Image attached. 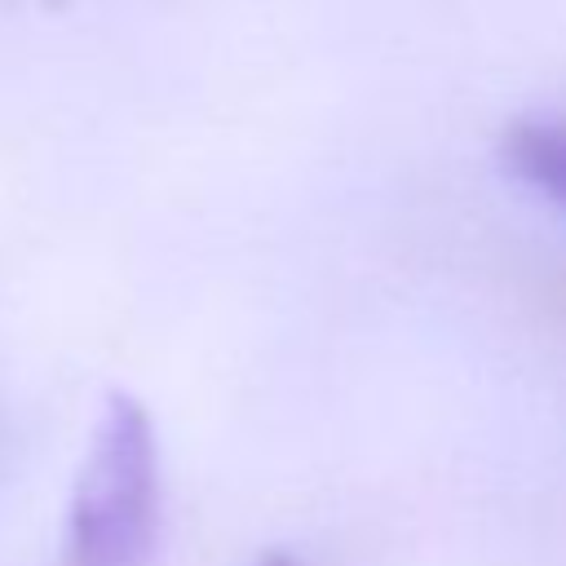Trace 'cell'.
I'll list each match as a JSON object with an SVG mask.
<instances>
[{"mask_svg":"<svg viewBox=\"0 0 566 566\" xmlns=\"http://www.w3.org/2000/svg\"><path fill=\"white\" fill-rule=\"evenodd\" d=\"M509 164L531 181L539 186L548 199L566 203V115L557 119H522L509 142Z\"/></svg>","mask_w":566,"mask_h":566,"instance_id":"cell-2","label":"cell"},{"mask_svg":"<svg viewBox=\"0 0 566 566\" xmlns=\"http://www.w3.org/2000/svg\"><path fill=\"white\" fill-rule=\"evenodd\" d=\"M265 566H296V562H292V557H270Z\"/></svg>","mask_w":566,"mask_h":566,"instance_id":"cell-3","label":"cell"},{"mask_svg":"<svg viewBox=\"0 0 566 566\" xmlns=\"http://www.w3.org/2000/svg\"><path fill=\"white\" fill-rule=\"evenodd\" d=\"M159 517V464L146 411L115 398L71 504V566H146Z\"/></svg>","mask_w":566,"mask_h":566,"instance_id":"cell-1","label":"cell"}]
</instances>
